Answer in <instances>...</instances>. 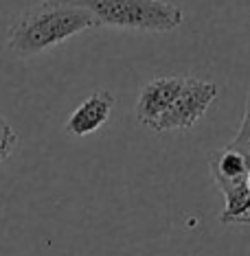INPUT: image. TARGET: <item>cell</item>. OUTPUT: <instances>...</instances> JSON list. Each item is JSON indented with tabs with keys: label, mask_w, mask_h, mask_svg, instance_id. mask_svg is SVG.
I'll use <instances>...</instances> for the list:
<instances>
[{
	"label": "cell",
	"mask_w": 250,
	"mask_h": 256,
	"mask_svg": "<svg viewBox=\"0 0 250 256\" xmlns=\"http://www.w3.org/2000/svg\"><path fill=\"white\" fill-rule=\"evenodd\" d=\"M95 26L90 11L73 0H44L16 18L9 26L7 46L18 57H33Z\"/></svg>",
	"instance_id": "obj_1"
},
{
	"label": "cell",
	"mask_w": 250,
	"mask_h": 256,
	"mask_svg": "<svg viewBox=\"0 0 250 256\" xmlns=\"http://www.w3.org/2000/svg\"><path fill=\"white\" fill-rule=\"evenodd\" d=\"M232 144H237V147L250 151V94H248V101H246V112H243L241 127H239V132H237Z\"/></svg>",
	"instance_id": "obj_8"
},
{
	"label": "cell",
	"mask_w": 250,
	"mask_h": 256,
	"mask_svg": "<svg viewBox=\"0 0 250 256\" xmlns=\"http://www.w3.org/2000/svg\"><path fill=\"white\" fill-rule=\"evenodd\" d=\"M248 190H250V171H248Z\"/></svg>",
	"instance_id": "obj_10"
},
{
	"label": "cell",
	"mask_w": 250,
	"mask_h": 256,
	"mask_svg": "<svg viewBox=\"0 0 250 256\" xmlns=\"http://www.w3.org/2000/svg\"><path fill=\"white\" fill-rule=\"evenodd\" d=\"M5 125H7V120H5L3 116H0V127H5Z\"/></svg>",
	"instance_id": "obj_9"
},
{
	"label": "cell",
	"mask_w": 250,
	"mask_h": 256,
	"mask_svg": "<svg viewBox=\"0 0 250 256\" xmlns=\"http://www.w3.org/2000/svg\"><path fill=\"white\" fill-rule=\"evenodd\" d=\"M208 166H211L215 184L224 193L226 200V206L219 214L222 224H250V151L228 142L226 147L211 151Z\"/></svg>",
	"instance_id": "obj_3"
},
{
	"label": "cell",
	"mask_w": 250,
	"mask_h": 256,
	"mask_svg": "<svg viewBox=\"0 0 250 256\" xmlns=\"http://www.w3.org/2000/svg\"><path fill=\"white\" fill-rule=\"evenodd\" d=\"M88 9L97 26L167 33L182 24L184 14L169 0H73Z\"/></svg>",
	"instance_id": "obj_2"
},
{
	"label": "cell",
	"mask_w": 250,
	"mask_h": 256,
	"mask_svg": "<svg viewBox=\"0 0 250 256\" xmlns=\"http://www.w3.org/2000/svg\"><path fill=\"white\" fill-rule=\"evenodd\" d=\"M114 108V96L108 90H97L81 101L77 110L68 116L66 120V132L71 136H88V134L97 132L99 127L108 123L110 114Z\"/></svg>",
	"instance_id": "obj_6"
},
{
	"label": "cell",
	"mask_w": 250,
	"mask_h": 256,
	"mask_svg": "<svg viewBox=\"0 0 250 256\" xmlns=\"http://www.w3.org/2000/svg\"><path fill=\"white\" fill-rule=\"evenodd\" d=\"M219 96V88L211 81H202L195 77H187L184 86L169 106L165 114L154 123V132H171V130H189L202 116L206 114L208 106Z\"/></svg>",
	"instance_id": "obj_4"
},
{
	"label": "cell",
	"mask_w": 250,
	"mask_h": 256,
	"mask_svg": "<svg viewBox=\"0 0 250 256\" xmlns=\"http://www.w3.org/2000/svg\"><path fill=\"white\" fill-rule=\"evenodd\" d=\"M16 147H18V134L7 123L5 127H0V164L14 154Z\"/></svg>",
	"instance_id": "obj_7"
},
{
	"label": "cell",
	"mask_w": 250,
	"mask_h": 256,
	"mask_svg": "<svg viewBox=\"0 0 250 256\" xmlns=\"http://www.w3.org/2000/svg\"><path fill=\"white\" fill-rule=\"evenodd\" d=\"M187 77H156L143 86L136 101V118L138 123L154 127V123L169 110V106L180 94Z\"/></svg>",
	"instance_id": "obj_5"
}]
</instances>
